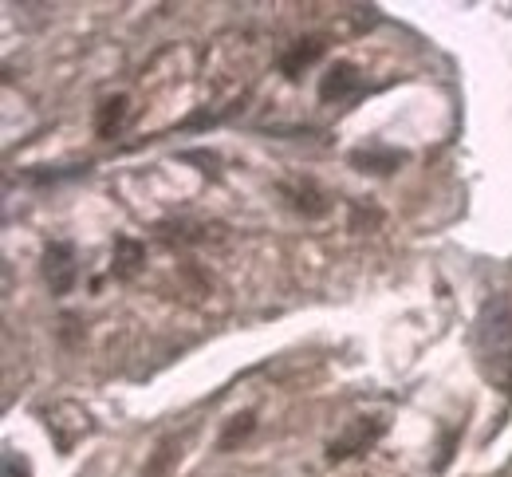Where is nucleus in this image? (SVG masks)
I'll use <instances>...</instances> for the list:
<instances>
[{
	"instance_id": "obj_1",
	"label": "nucleus",
	"mask_w": 512,
	"mask_h": 477,
	"mask_svg": "<svg viewBox=\"0 0 512 477\" xmlns=\"http://www.w3.org/2000/svg\"><path fill=\"white\" fill-rule=\"evenodd\" d=\"M473 359L481 379L512 399V304L505 296L481 304L473 324Z\"/></svg>"
},
{
	"instance_id": "obj_2",
	"label": "nucleus",
	"mask_w": 512,
	"mask_h": 477,
	"mask_svg": "<svg viewBox=\"0 0 512 477\" xmlns=\"http://www.w3.org/2000/svg\"><path fill=\"white\" fill-rule=\"evenodd\" d=\"M383 430H386L383 418H355V422H347L343 434L327 442V462H347L355 454H367L383 438Z\"/></svg>"
},
{
	"instance_id": "obj_3",
	"label": "nucleus",
	"mask_w": 512,
	"mask_h": 477,
	"mask_svg": "<svg viewBox=\"0 0 512 477\" xmlns=\"http://www.w3.org/2000/svg\"><path fill=\"white\" fill-rule=\"evenodd\" d=\"M44 280L52 288V296H67L79 280V265H75V249L67 241H52L44 249Z\"/></svg>"
},
{
	"instance_id": "obj_4",
	"label": "nucleus",
	"mask_w": 512,
	"mask_h": 477,
	"mask_svg": "<svg viewBox=\"0 0 512 477\" xmlns=\"http://www.w3.org/2000/svg\"><path fill=\"white\" fill-rule=\"evenodd\" d=\"M363 95V75L351 64H331L320 79V99L323 103H355Z\"/></svg>"
},
{
	"instance_id": "obj_5",
	"label": "nucleus",
	"mask_w": 512,
	"mask_h": 477,
	"mask_svg": "<svg viewBox=\"0 0 512 477\" xmlns=\"http://www.w3.org/2000/svg\"><path fill=\"white\" fill-rule=\"evenodd\" d=\"M280 194H284V202L292 205L300 217H323L331 205H327V194H323L320 186L312 182V178H296V182H280Z\"/></svg>"
},
{
	"instance_id": "obj_6",
	"label": "nucleus",
	"mask_w": 512,
	"mask_h": 477,
	"mask_svg": "<svg viewBox=\"0 0 512 477\" xmlns=\"http://www.w3.org/2000/svg\"><path fill=\"white\" fill-rule=\"evenodd\" d=\"M323 44L320 36H304V40H296V44H288V52L280 56V71L288 75V79H296V75H304V68H312L316 60L323 56Z\"/></svg>"
},
{
	"instance_id": "obj_7",
	"label": "nucleus",
	"mask_w": 512,
	"mask_h": 477,
	"mask_svg": "<svg viewBox=\"0 0 512 477\" xmlns=\"http://www.w3.org/2000/svg\"><path fill=\"white\" fill-rule=\"evenodd\" d=\"M127 119H130V99L127 95H111V99H103L99 111H95V135L119 138L123 127H127Z\"/></svg>"
},
{
	"instance_id": "obj_8",
	"label": "nucleus",
	"mask_w": 512,
	"mask_h": 477,
	"mask_svg": "<svg viewBox=\"0 0 512 477\" xmlns=\"http://www.w3.org/2000/svg\"><path fill=\"white\" fill-rule=\"evenodd\" d=\"M402 162H406V154L390 150V146H367V150L351 154V166H359L363 174H394Z\"/></svg>"
},
{
	"instance_id": "obj_9",
	"label": "nucleus",
	"mask_w": 512,
	"mask_h": 477,
	"mask_svg": "<svg viewBox=\"0 0 512 477\" xmlns=\"http://www.w3.org/2000/svg\"><path fill=\"white\" fill-rule=\"evenodd\" d=\"M146 261V245L134 237H115V257H111V273L119 280H130L138 273V265Z\"/></svg>"
},
{
	"instance_id": "obj_10",
	"label": "nucleus",
	"mask_w": 512,
	"mask_h": 477,
	"mask_svg": "<svg viewBox=\"0 0 512 477\" xmlns=\"http://www.w3.org/2000/svg\"><path fill=\"white\" fill-rule=\"evenodd\" d=\"M256 426V414L253 410H245V414H237V418H229V426H225V434H221V450H233V446H241L249 434H253Z\"/></svg>"
},
{
	"instance_id": "obj_11",
	"label": "nucleus",
	"mask_w": 512,
	"mask_h": 477,
	"mask_svg": "<svg viewBox=\"0 0 512 477\" xmlns=\"http://www.w3.org/2000/svg\"><path fill=\"white\" fill-rule=\"evenodd\" d=\"M170 458H174V442H166L158 454H154V462H150V470H146V477H162V470L170 466Z\"/></svg>"
},
{
	"instance_id": "obj_12",
	"label": "nucleus",
	"mask_w": 512,
	"mask_h": 477,
	"mask_svg": "<svg viewBox=\"0 0 512 477\" xmlns=\"http://www.w3.org/2000/svg\"><path fill=\"white\" fill-rule=\"evenodd\" d=\"M4 477H28V462L16 458V454H8L4 458Z\"/></svg>"
}]
</instances>
